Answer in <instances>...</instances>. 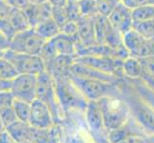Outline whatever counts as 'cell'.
Returning <instances> with one entry per match:
<instances>
[{
  "instance_id": "1",
  "label": "cell",
  "mask_w": 154,
  "mask_h": 143,
  "mask_svg": "<svg viewBox=\"0 0 154 143\" xmlns=\"http://www.w3.org/2000/svg\"><path fill=\"white\" fill-rule=\"evenodd\" d=\"M121 97L129 109L130 115L147 134L154 135V109L143 98L126 78L118 80Z\"/></svg>"
},
{
  "instance_id": "2",
  "label": "cell",
  "mask_w": 154,
  "mask_h": 143,
  "mask_svg": "<svg viewBox=\"0 0 154 143\" xmlns=\"http://www.w3.org/2000/svg\"><path fill=\"white\" fill-rule=\"evenodd\" d=\"M55 80L58 102L64 114L72 111L84 112L89 100L74 84L71 78L60 77Z\"/></svg>"
},
{
  "instance_id": "3",
  "label": "cell",
  "mask_w": 154,
  "mask_h": 143,
  "mask_svg": "<svg viewBox=\"0 0 154 143\" xmlns=\"http://www.w3.org/2000/svg\"><path fill=\"white\" fill-rule=\"evenodd\" d=\"M107 133L125 125L131 118L129 109L121 97H107L99 100Z\"/></svg>"
},
{
  "instance_id": "4",
  "label": "cell",
  "mask_w": 154,
  "mask_h": 143,
  "mask_svg": "<svg viewBox=\"0 0 154 143\" xmlns=\"http://www.w3.org/2000/svg\"><path fill=\"white\" fill-rule=\"evenodd\" d=\"M70 78L89 101L100 100L107 97H121V89L118 83L119 79L114 82H109L73 76Z\"/></svg>"
},
{
  "instance_id": "5",
  "label": "cell",
  "mask_w": 154,
  "mask_h": 143,
  "mask_svg": "<svg viewBox=\"0 0 154 143\" xmlns=\"http://www.w3.org/2000/svg\"><path fill=\"white\" fill-rule=\"evenodd\" d=\"M36 99L45 103L51 110L56 123L61 122L64 112L58 102L56 80L50 73L45 71L38 76V88H36Z\"/></svg>"
},
{
  "instance_id": "6",
  "label": "cell",
  "mask_w": 154,
  "mask_h": 143,
  "mask_svg": "<svg viewBox=\"0 0 154 143\" xmlns=\"http://www.w3.org/2000/svg\"><path fill=\"white\" fill-rule=\"evenodd\" d=\"M46 41L35 28H30L17 33L13 36L9 50L20 54L40 55Z\"/></svg>"
},
{
  "instance_id": "7",
  "label": "cell",
  "mask_w": 154,
  "mask_h": 143,
  "mask_svg": "<svg viewBox=\"0 0 154 143\" xmlns=\"http://www.w3.org/2000/svg\"><path fill=\"white\" fill-rule=\"evenodd\" d=\"M4 56L13 63L19 75L39 76L46 71V63L40 55L20 54L8 50L4 52Z\"/></svg>"
},
{
  "instance_id": "8",
  "label": "cell",
  "mask_w": 154,
  "mask_h": 143,
  "mask_svg": "<svg viewBox=\"0 0 154 143\" xmlns=\"http://www.w3.org/2000/svg\"><path fill=\"white\" fill-rule=\"evenodd\" d=\"M77 43L78 41L72 37L60 34L46 43L40 52V56L45 63L49 62L57 55H68L77 57Z\"/></svg>"
},
{
  "instance_id": "9",
  "label": "cell",
  "mask_w": 154,
  "mask_h": 143,
  "mask_svg": "<svg viewBox=\"0 0 154 143\" xmlns=\"http://www.w3.org/2000/svg\"><path fill=\"white\" fill-rule=\"evenodd\" d=\"M124 46L128 55L137 58L154 55V39L145 37L134 28L124 34Z\"/></svg>"
},
{
  "instance_id": "10",
  "label": "cell",
  "mask_w": 154,
  "mask_h": 143,
  "mask_svg": "<svg viewBox=\"0 0 154 143\" xmlns=\"http://www.w3.org/2000/svg\"><path fill=\"white\" fill-rule=\"evenodd\" d=\"M36 88L38 76L18 75L12 81L11 92L14 95L15 99L32 103L36 99Z\"/></svg>"
},
{
  "instance_id": "11",
  "label": "cell",
  "mask_w": 154,
  "mask_h": 143,
  "mask_svg": "<svg viewBox=\"0 0 154 143\" xmlns=\"http://www.w3.org/2000/svg\"><path fill=\"white\" fill-rule=\"evenodd\" d=\"M29 124L36 129H48L56 125L51 110L39 99H35L32 102Z\"/></svg>"
},
{
  "instance_id": "12",
  "label": "cell",
  "mask_w": 154,
  "mask_h": 143,
  "mask_svg": "<svg viewBox=\"0 0 154 143\" xmlns=\"http://www.w3.org/2000/svg\"><path fill=\"white\" fill-rule=\"evenodd\" d=\"M111 26L121 34H125L133 29L134 22L132 18V10L125 4L120 3L107 16Z\"/></svg>"
},
{
  "instance_id": "13",
  "label": "cell",
  "mask_w": 154,
  "mask_h": 143,
  "mask_svg": "<svg viewBox=\"0 0 154 143\" xmlns=\"http://www.w3.org/2000/svg\"><path fill=\"white\" fill-rule=\"evenodd\" d=\"M84 113H85L86 122L94 135L103 137V134H107V131L104 127L102 108L99 100L89 101Z\"/></svg>"
},
{
  "instance_id": "14",
  "label": "cell",
  "mask_w": 154,
  "mask_h": 143,
  "mask_svg": "<svg viewBox=\"0 0 154 143\" xmlns=\"http://www.w3.org/2000/svg\"><path fill=\"white\" fill-rule=\"evenodd\" d=\"M97 15V14H96ZM96 15H83L78 22V44L88 47L97 43L95 31V17Z\"/></svg>"
},
{
  "instance_id": "15",
  "label": "cell",
  "mask_w": 154,
  "mask_h": 143,
  "mask_svg": "<svg viewBox=\"0 0 154 143\" xmlns=\"http://www.w3.org/2000/svg\"><path fill=\"white\" fill-rule=\"evenodd\" d=\"M71 76L82 77V78L98 79V80L109 81V82H114L118 80V79H120L113 75H109V73L98 71L92 67H89L84 64H82V63L76 62L75 60H74V63L72 64L71 69H70V76Z\"/></svg>"
},
{
  "instance_id": "16",
  "label": "cell",
  "mask_w": 154,
  "mask_h": 143,
  "mask_svg": "<svg viewBox=\"0 0 154 143\" xmlns=\"http://www.w3.org/2000/svg\"><path fill=\"white\" fill-rule=\"evenodd\" d=\"M24 12L27 15L31 27L35 28L42 21L52 17L53 7L49 2H45L39 5L31 4Z\"/></svg>"
},
{
  "instance_id": "17",
  "label": "cell",
  "mask_w": 154,
  "mask_h": 143,
  "mask_svg": "<svg viewBox=\"0 0 154 143\" xmlns=\"http://www.w3.org/2000/svg\"><path fill=\"white\" fill-rule=\"evenodd\" d=\"M123 76L127 79L140 78L142 75V66L140 59L128 55L123 60Z\"/></svg>"
},
{
  "instance_id": "18",
  "label": "cell",
  "mask_w": 154,
  "mask_h": 143,
  "mask_svg": "<svg viewBox=\"0 0 154 143\" xmlns=\"http://www.w3.org/2000/svg\"><path fill=\"white\" fill-rule=\"evenodd\" d=\"M5 129L9 132L10 135L17 142H20L25 139H30L32 126L28 122L17 120L15 122L9 125Z\"/></svg>"
},
{
  "instance_id": "19",
  "label": "cell",
  "mask_w": 154,
  "mask_h": 143,
  "mask_svg": "<svg viewBox=\"0 0 154 143\" xmlns=\"http://www.w3.org/2000/svg\"><path fill=\"white\" fill-rule=\"evenodd\" d=\"M9 23L12 26V28L15 34L32 28L24 10H17L14 8H13L12 13L10 14Z\"/></svg>"
},
{
  "instance_id": "20",
  "label": "cell",
  "mask_w": 154,
  "mask_h": 143,
  "mask_svg": "<svg viewBox=\"0 0 154 143\" xmlns=\"http://www.w3.org/2000/svg\"><path fill=\"white\" fill-rule=\"evenodd\" d=\"M13 8L6 0H0V30L12 39L15 34L12 26L9 23V17Z\"/></svg>"
},
{
  "instance_id": "21",
  "label": "cell",
  "mask_w": 154,
  "mask_h": 143,
  "mask_svg": "<svg viewBox=\"0 0 154 143\" xmlns=\"http://www.w3.org/2000/svg\"><path fill=\"white\" fill-rule=\"evenodd\" d=\"M36 31L47 41L54 38L55 36L58 35L60 34V28L58 26L56 21L52 17L49 19H46L39 23L36 27L35 28Z\"/></svg>"
},
{
  "instance_id": "22",
  "label": "cell",
  "mask_w": 154,
  "mask_h": 143,
  "mask_svg": "<svg viewBox=\"0 0 154 143\" xmlns=\"http://www.w3.org/2000/svg\"><path fill=\"white\" fill-rule=\"evenodd\" d=\"M142 66L141 79L148 86L154 89V55L139 58Z\"/></svg>"
},
{
  "instance_id": "23",
  "label": "cell",
  "mask_w": 154,
  "mask_h": 143,
  "mask_svg": "<svg viewBox=\"0 0 154 143\" xmlns=\"http://www.w3.org/2000/svg\"><path fill=\"white\" fill-rule=\"evenodd\" d=\"M127 79V78H126ZM141 97L154 109V89L146 84L141 78L127 79Z\"/></svg>"
},
{
  "instance_id": "24",
  "label": "cell",
  "mask_w": 154,
  "mask_h": 143,
  "mask_svg": "<svg viewBox=\"0 0 154 143\" xmlns=\"http://www.w3.org/2000/svg\"><path fill=\"white\" fill-rule=\"evenodd\" d=\"M132 18L135 24H139L154 19V5H147L132 10Z\"/></svg>"
},
{
  "instance_id": "25",
  "label": "cell",
  "mask_w": 154,
  "mask_h": 143,
  "mask_svg": "<svg viewBox=\"0 0 154 143\" xmlns=\"http://www.w3.org/2000/svg\"><path fill=\"white\" fill-rule=\"evenodd\" d=\"M119 143H154V135L147 134L144 130L132 132Z\"/></svg>"
},
{
  "instance_id": "26",
  "label": "cell",
  "mask_w": 154,
  "mask_h": 143,
  "mask_svg": "<svg viewBox=\"0 0 154 143\" xmlns=\"http://www.w3.org/2000/svg\"><path fill=\"white\" fill-rule=\"evenodd\" d=\"M13 107L14 110V113L17 116V119L23 122H28L30 120L31 110H32V103L23 100L15 99L13 104Z\"/></svg>"
},
{
  "instance_id": "27",
  "label": "cell",
  "mask_w": 154,
  "mask_h": 143,
  "mask_svg": "<svg viewBox=\"0 0 154 143\" xmlns=\"http://www.w3.org/2000/svg\"><path fill=\"white\" fill-rule=\"evenodd\" d=\"M19 73L13 63L8 60L4 55L0 56V78L6 80H14Z\"/></svg>"
},
{
  "instance_id": "28",
  "label": "cell",
  "mask_w": 154,
  "mask_h": 143,
  "mask_svg": "<svg viewBox=\"0 0 154 143\" xmlns=\"http://www.w3.org/2000/svg\"><path fill=\"white\" fill-rule=\"evenodd\" d=\"M98 13L107 17L112 10L121 3V0H95Z\"/></svg>"
},
{
  "instance_id": "29",
  "label": "cell",
  "mask_w": 154,
  "mask_h": 143,
  "mask_svg": "<svg viewBox=\"0 0 154 143\" xmlns=\"http://www.w3.org/2000/svg\"><path fill=\"white\" fill-rule=\"evenodd\" d=\"M0 119L4 126V128H6L9 125L13 124L17 119V116L14 113V110L13 106H9V107L0 108Z\"/></svg>"
},
{
  "instance_id": "30",
  "label": "cell",
  "mask_w": 154,
  "mask_h": 143,
  "mask_svg": "<svg viewBox=\"0 0 154 143\" xmlns=\"http://www.w3.org/2000/svg\"><path fill=\"white\" fill-rule=\"evenodd\" d=\"M52 18L56 21V23L60 26V29L68 21H70L65 7H53Z\"/></svg>"
},
{
  "instance_id": "31",
  "label": "cell",
  "mask_w": 154,
  "mask_h": 143,
  "mask_svg": "<svg viewBox=\"0 0 154 143\" xmlns=\"http://www.w3.org/2000/svg\"><path fill=\"white\" fill-rule=\"evenodd\" d=\"M133 28L142 34L145 37L148 39H154V19L146 21V22L135 24Z\"/></svg>"
},
{
  "instance_id": "32",
  "label": "cell",
  "mask_w": 154,
  "mask_h": 143,
  "mask_svg": "<svg viewBox=\"0 0 154 143\" xmlns=\"http://www.w3.org/2000/svg\"><path fill=\"white\" fill-rule=\"evenodd\" d=\"M79 6L81 9L82 16L83 15H96L98 10L95 0H79Z\"/></svg>"
},
{
  "instance_id": "33",
  "label": "cell",
  "mask_w": 154,
  "mask_h": 143,
  "mask_svg": "<svg viewBox=\"0 0 154 143\" xmlns=\"http://www.w3.org/2000/svg\"><path fill=\"white\" fill-rule=\"evenodd\" d=\"M60 33L78 41V22L72 20L68 21L64 26L61 27Z\"/></svg>"
},
{
  "instance_id": "34",
  "label": "cell",
  "mask_w": 154,
  "mask_h": 143,
  "mask_svg": "<svg viewBox=\"0 0 154 143\" xmlns=\"http://www.w3.org/2000/svg\"><path fill=\"white\" fill-rule=\"evenodd\" d=\"M65 8L68 13V17L70 20L78 21L82 16L81 9H79V2H68Z\"/></svg>"
},
{
  "instance_id": "35",
  "label": "cell",
  "mask_w": 154,
  "mask_h": 143,
  "mask_svg": "<svg viewBox=\"0 0 154 143\" xmlns=\"http://www.w3.org/2000/svg\"><path fill=\"white\" fill-rule=\"evenodd\" d=\"M14 100L15 97L11 91L0 92V108L13 106Z\"/></svg>"
},
{
  "instance_id": "36",
  "label": "cell",
  "mask_w": 154,
  "mask_h": 143,
  "mask_svg": "<svg viewBox=\"0 0 154 143\" xmlns=\"http://www.w3.org/2000/svg\"><path fill=\"white\" fill-rule=\"evenodd\" d=\"M121 2L131 10L147 5H154V0H121Z\"/></svg>"
},
{
  "instance_id": "37",
  "label": "cell",
  "mask_w": 154,
  "mask_h": 143,
  "mask_svg": "<svg viewBox=\"0 0 154 143\" xmlns=\"http://www.w3.org/2000/svg\"><path fill=\"white\" fill-rule=\"evenodd\" d=\"M6 1L11 5L12 8L21 10H25L31 5L29 0H6Z\"/></svg>"
},
{
  "instance_id": "38",
  "label": "cell",
  "mask_w": 154,
  "mask_h": 143,
  "mask_svg": "<svg viewBox=\"0 0 154 143\" xmlns=\"http://www.w3.org/2000/svg\"><path fill=\"white\" fill-rule=\"evenodd\" d=\"M11 38L0 30V52H4L10 49Z\"/></svg>"
},
{
  "instance_id": "39",
  "label": "cell",
  "mask_w": 154,
  "mask_h": 143,
  "mask_svg": "<svg viewBox=\"0 0 154 143\" xmlns=\"http://www.w3.org/2000/svg\"><path fill=\"white\" fill-rule=\"evenodd\" d=\"M0 143H18L10 135L9 132L4 129L0 132Z\"/></svg>"
},
{
  "instance_id": "40",
  "label": "cell",
  "mask_w": 154,
  "mask_h": 143,
  "mask_svg": "<svg viewBox=\"0 0 154 143\" xmlns=\"http://www.w3.org/2000/svg\"><path fill=\"white\" fill-rule=\"evenodd\" d=\"M13 80H6V79L0 78V92L11 91Z\"/></svg>"
},
{
  "instance_id": "41",
  "label": "cell",
  "mask_w": 154,
  "mask_h": 143,
  "mask_svg": "<svg viewBox=\"0 0 154 143\" xmlns=\"http://www.w3.org/2000/svg\"><path fill=\"white\" fill-rule=\"evenodd\" d=\"M52 7H66L68 0H48Z\"/></svg>"
},
{
  "instance_id": "42",
  "label": "cell",
  "mask_w": 154,
  "mask_h": 143,
  "mask_svg": "<svg viewBox=\"0 0 154 143\" xmlns=\"http://www.w3.org/2000/svg\"><path fill=\"white\" fill-rule=\"evenodd\" d=\"M31 4L33 5H39L42 3H45V2H48V0H29Z\"/></svg>"
},
{
  "instance_id": "43",
  "label": "cell",
  "mask_w": 154,
  "mask_h": 143,
  "mask_svg": "<svg viewBox=\"0 0 154 143\" xmlns=\"http://www.w3.org/2000/svg\"><path fill=\"white\" fill-rule=\"evenodd\" d=\"M18 143H35V142L33 141V140H31V139H25V140H22V141H20Z\"/></svg>"
},
{
  "instance_id": "44",
  "label": "cell",
  "mask_w": 154,
  "mask_h": 143,
  "mask_svg": "<svg viewBox=\"0 0 154 143\" xmlns=\"http://www.w3.org/2000/svg\"><path fill=\"white\" fill-rule=\"evenodd\" d=\"M79 0H68V2H79Z\"/></svg>"
},
{
  "instance_id": "45",
  "label": "cell",
  "mask_w": 154,
  "mask_h": 143,
  "mask_svg": "<svg viewBox=\"0 0 154 143\" xmlns=\"http://www.w3.org/2000/svg\"><path fill=\"white\" fill-rule=\"evenodd\" d=\"M2 55H4V54L3 52H0V56H2Z\"/></svg>"
}]
</instances>
